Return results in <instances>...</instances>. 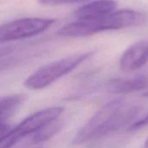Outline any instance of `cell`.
I'll use <instances>...</instances> for the list:
<instances>
[{
	"label": "cell",
	"mask_w": 148,
	"mask_h": 148,
	"mask_svg": "<svg viewBox=\"0 0 148 148\" xmlns=\"http://www.w3.org/2000/svg\"><path fill=\"white\" fill-rule=\"evenodd\" d=\"M144 148H148V138L147 139V140L145 141V144H144Z\"/></svg>",
	"instance_id": "14"
},
{
	"label": "cell",
	"mask_w": 148,
	"mask_h": 148,
	"mask_svg": "<svg viewBox=\"0 0 148 148\" xmlns=\"http://www.w3.org/2000/svg\"><path fill=\"white\" fill-rule=\"evenodd\" d=\"M55 22V19L41 17H26L10 21L1 26L0 42L22 40L38 35L48 29Z\"/></svg>",
	"instance_id": "5"
},
{
	"label": "cell",
	"mask_w": 148,
	"mask_h": 148,
	"mask_svg": "<svg viewBox=\"0 0 148 148\" xmlns=\"http://www.w3.org/2000/svg\"><path fill=\"white\" fill-rule=\"evenodd\" d=\"M63 111L62 107H51L32 114L1 138L0 148H12L23 138L34 134L44 126L59 119Z\"/></svg>",
	"instance_id": "4"
},
{
	"label": "cell",
	"mask_w": 148,
	"mask_h": 148,
	"mask_svg": "<svg viewBox=\"0 0 148 148\" xmlns=\"http://www.w3.org/2000/svg\"><path fill=\"white\" fill-rule=\"evenodd\" d=\"M15 148H42V147L41 144H36V143H34V142L29 140V143L23 144L20 147H17Z\"/></svg>",
	"instance_id": "13"
},
{
	"label": "cell",
	"mask_w": 148,
	"mask_h": 148,
	"mask_svg": "<svg viewBox=\"0 0 148 148\" xmlns=\"http://www.w3.org/2000/svg\"><path fill=\"white\" fill-rule=\"evenodd\" d=\"M148 64V41H140L122 54L120 59V69L126 73L140 70Z\"/></svg>",
	"instance_id": "6"
},
{
	"label": "cell",
	"mask_w": 148,
	"mask_h": 148,
	"mask_svg": "<svg viewBox=\"0 0 148 148\" xmlns=\"http://www.w3.org/2000/svg\"><path fill=\"white\" fill-rule=\"evenodd\" d=\"M24 101L25 95L22 94H15L3 97L0 103L1 123H6L15 114Z\"/></svg>",
	"instance_id": "9"
},
{
	"label": "cell",
	"mask_w": 148,
	"mask_h": 148,
	"mask_svg": "<svg viewBox=\"0 0 148 148\" xmlns=\"http://www.w3.org/2000/svg\"><path fill=\"white\" fill-rule=\"evenodd\" d=\"M93 55V51H88L49 62L31 74L25 80L24 86L30 90H40L45 88L73 71Z\"/></svg>",
	"instance_id": "3"
},
{
	"label": "cell",
	"mask_w": 148,
	"mask_h": 148,
	"mask_svg": "<svg viewBox=\"0 0 148 148\" xmlns=\"http://www.w3.org/2000/svg\"><path fill=\"white\" fill-rule=\"evenodd\" d=\"M144 96H146V97H148V90H147V91H146V93L144 94Z\"/></svg>",
	"instance_id": "15"
},
{
	"label": "cell",
	"mask_w": 148,
	"mask_h": 148,
	"mask_svg": "<svg viewBox=\"0 0 148 148\" xmlns=\"http://www.w3.org/2000/svg\"><path fill=\"white\" fill-rule=\"evenodd\" d=\"M148 125V113L146 116H144L143 118L136 121L130 127H129V131H134V130H138L145 126Z\"/></svg>",
	"instance_id": "12"
},
{
	"label": "cell",
	"mask_w": 148,
	"mask_h": 148,
	"mask_svg": "<svg viewBox=\"0 0 148 148\" xmlns=\"http://www.w3.org/2000/svg\"><path fill=\"white\" fill-rule=\"evenodd\" d=\"M142 108L139 102L122 98L106 103L79 129L72 143L82 145L128 127L138 117Z\"/></svg>",
	"instance_id": "1"
},
{
	"label": "cell",
	"mask_w": 148,
	"mask_h": 148,
	"mask_svg": "<svg viewBox=\"0 0 148 148\" xmlns=\"http://www.w3.org/2000/svg\"><path fill=\"white\" fill-rule=\"evenodd\" d=\"M63 127H64V121L61 119H57L49 123L48 125L44 126L40 130H38L34 134H32L29 140L34 143L42 145V143L49 140L52 137L56 135L63 128Z\"/></svg>",
	"instance_id": "10"
},
{
	"label": "cell",
	"mask_w": 148,
	"mask_h": 148,
	"mask_svg": "<svg viewBox=\"0 0 148 148\" xmlns=\"http://www.w3.org/2000/svg\"><path fill=\"white\" fill-rule=\"evenodd\" d=\"M145 22L146 16L142 13L134 10H121L99 18L70 23L61 28L57 34L63 37H82L106 30L140 26Z\"/></svg>",
	"instance_id": "2"
},
{
	"label": "cell",
	"mask_w": 148,
	"mask_h": 148,
	"mask_svg": "<svg viewBox=\"0 0 148 148\" xmlns=\"http://www.w3.org/2000/svg\"><path fill=\"white\" fill-rule=\"evenodd\" d=\"M114 0H95L78 8L75 11V16L78 20H88L99 18L114 12L116 8Z\"/></svg>",
	"instance_id": "8"
},
{
	"label": "cell",
	"mask_w": 148,
	"mask_h": 148,
	"mask_svg": "<svg viewBox=\"0 0 148 148\" xmlns=\"http://www.w3.org/2000/svg\"><path fill=\"white\" fill-rule=\"evenodd\" d=\"M88 0H39L41 4L43 5H58V4H66L73 3H81L86 2Z\"/></svg>",
	"instance_id": "11"
},
{
	"label": "cell",
	"mask_w": 148,
	"mask_h": 148,
	"mask_svg": "<svg viewBox=\"0 0 148 148\" xmlns=\"http://www.w3.org/2000/svg\"><path fill=\"white\" fill-rule=\"evenodd\" d=\"M148 88L147 76L134 78H114L106 84V90L111 94H130Z\"/></svg>",
	"instance_id": "7"
}]
</instances>
